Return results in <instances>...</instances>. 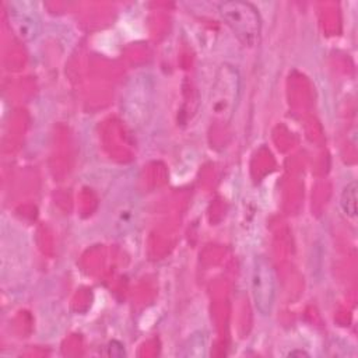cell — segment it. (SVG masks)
<instances>
[{"label":"cell","mask_w":358,"mask_h":358,"mask_svg":"<svg viewBox=\"0 0 358 358\" xmlns=\"http://www.w3.org/2000/svg\"><path fill=\"white\" fill-rule=\"evenodd\" d=\"M357 190H358V185L355 180H352L347 183V186L343 189V193L340 196V206L343 213L352 220L357 217Z\"/></svg>","instance_id":"5b68a950"},{"label":"cell","mask_w":358,"mask_h":358,"mask_svg":"<svg viewBox=\"0 0 358 358\" xmlns=\"http://www.w3.org/2000/svg\"><path fill=\"white\" fill-rule=\"evenodd\" d=\"M7 17L10 27L15 35L29 42L35 39L39 34V18L35 10L28 3H7Z\"/></svg>","instance_id":"277c9868"},{"label":"cell","mask_w":358,"mask_h":358,"mask_svg":"<svg viewBox=\"0 0 358 358\" xmlns=\"http://www.w3.org/2000/svg\"><path fill=\"white\" fill-rule=\"evenodd\" d=\"M241 80L238 71L228 64L221 66L211 91V109L215 116L229 119L238 102Z\"/></svg>","instance_id":"7a4b0ae2"},{"label":"cell","mask_w":358,"mask_h":358,"mask_svg":"<svg viewBox=\"0 0 358 358\" xmlns=\"http://www.w3.org/2000/svg\"><path fill=\"white\" fill-rule=\"evenodd\" d=\"M292 355H308V354L303 352V351H291L289 357H292Z\"/></svg>","instance_id":"8992f818"},{"label":"cell","mask_w":358,"mask_h":358,"mask_svg":"<svg viewBox=\"0 0 358 358\" xmlns=\"http://www.w3.org/2000/svg\"><path fill=\"white\" fill-rule=\"evenodd\" d=\"M252 295L259 313H271L275 301V275L271 263L264 256H256L252 266Z\"/></svg>","instance_id":"3957f363"},{"label":"cell","mask_w":358,"mask_h":358,"mask_svg":"<svg viewBox=\"0 0 358 358\" xmlns=\"http://www.w3.org/2000/svg\"><path fill=\"white\" fill-rule=\"evenodd\" d=\"M220 15L245 46H255L259 42L262 20L255 6L248 1L231 0L220 4Z\"/></svg>","instance_id":"6da1fadb"}]
</instances>
